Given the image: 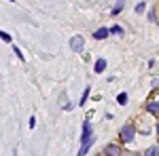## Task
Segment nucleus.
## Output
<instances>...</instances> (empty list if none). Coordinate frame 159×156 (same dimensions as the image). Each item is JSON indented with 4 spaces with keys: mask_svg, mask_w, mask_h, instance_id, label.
<instances>
[{
    "mask_svg": "<svg viewBox=\"0 0 159 156\" xmlns=\"http://www.w3.org/2000/svg\"><path fill=\"white\" fill-rule=\"evenodd\" d=\"M147 112L148 114H159V101H151L147 106Z\"/></svg>",
    "mask_w": 159,
    "mask_h": 156,
    "instance_id": "423d86ee",
    "label": "nucleus"
},
{
    "mask_svg": "<svg viewBox=\"0 0 159 156\" xmlns=\"http://www.w3.org/2000/svg\"><path fill=\"white\" fill-rule=\"evenodd\" d=\"M104 152H106L108 156H119V154H121V148H119V145H115V144H108Z\"/></svg>",
    "mask_w": 159,
    "mask_h": 156,
    "instance_id": "20e7f679",
    "label": "nucleus"
},
{
    "mask_svg": "<svg viewBox=\"0 0 159 156\" xmlns=\"http://www.w3.org/2000/svg\"><path fill=\"white\" fill-rule=\"evenodd\" d=\"M110 32H112V34H117V36H123V27H121V25H112V27H110Z\"/></svg>",
    "mask_w": 159,
    "mask_h": 156,
    "instance_id": "1a4fd4ad",
    "label": "nucleus"
},
{
    "mask_svg": "<svg viewBox=\"0 0 159 156\" xmlns=\"http://www.w3.org/2000/svg\"><path fill=\"white\" fill-rule=\"evenodd\" d=\"M13 51H15V55H17V57H19V59H21V61H25L24 53H21V51H19V48H17V47H13Z\"/></svg>",
    "mask_w": 159,
    "mask_h": 156,
    "instance_id": "ddd939ff",
    "label": "nucleus"
},
{
    "mask_svg": "<svg viewBox=\"0 0 159 156\" xmlns=\"http://www.w3.org/2000/svg\"><path fill=\"white\" fill-rule=\"evenodd\" d=\"M108 34H110L108 27H100V30H96V32H93V38H96V40H104Z\"/></svg>",
    "mask_w": 159,
    "mask_h": 156,
    "instance_id": "7ed1b4c3",
    "label": "nucleus"
},
{
    "mask_svg": "<svg viewBox=\"0 0 159 156\" xmlns=\"http://www.w3.org/2000/svg\"><path fill=\"white\" fill-rule=\"evenodd\" d=\"M144 156H159V148H148L144 152Z\"/></svg>",
    "mask_w": 159,
    "mask_h": 156,
    "instance_id": "9d476101",
    "label": "nucleus"
},
{
    "mask_svg": "<svg viewBox=\"0 0 159 156\" xmlns=\"http://www.w3.org/2000/svg\"><path fill=\"white\" fill-rule=\"evenodd\" d=\"M104 70H106V59H98V61H96V72L102 74Z\"/></svg>",
    "mask_w": 159,
    "mask_h": 156,
    "instance_id": "0eeeda50",
    "label": "nucleus"
},
{
    "mask_svg": "<svg viewBox=\"0 0 159 156\" xmlns=\"http://www.w3.org/2000/svg\"><path fill=\"white\" fill-rule=\"evenodd\" d=\"M87 97H89V86H85V91H83V97H81V106H85V101H87Z\"/></svg>",
    "mask_w": 159,
    "mask_h": 156,
    "instance_id": "9b49d317",
    "label": "nucleus"
},
{
    "mask_svg": "<svg viewBox=\"0 0 159 156\" xmlns=\"http://www.w3.org/2000/svg\"><path fill=\"white\" fill-rule=\"evenodd\" d=\"M117 101H119L121 106H125V103H127V93H119V95H117Z\"/></svg>",
    "mask_w": 159,
    "mask_h": 156,
    "instance_id": "6e6552de",
    "label": "nucleus"
},
{
    "mask_svg": "<svg viewBox=\"0 0 159 156\" xmlns=\"http://www.w3.org/2000/svg\"><path fill=\"white\" fill-rule=\"evenodd\" d=\"M83 47H85V38L83 36H72L70 38V48H72V51H83Z\"/></svg>",
    "mask_w": 159,
    "mask_h": 156,
    "instance_id": "f257e3e1",
    "label": "nucleus"
},
{
    "mask_svg": "<svg viewBox=\"0 0 159 156\" xmlns=\"http://www.w3.org/2000/svg\"><path fill=\"white\" fill-rule=\"evenodd\" d=\"M100 156H108V154H106V152H104V154H100Z\"/></svg>",
    "mask_w": 159,
    "mask_h": 156,
    "instance_id": "2eb2a0df",
    "label": "nucleus"
},
{
    "mask_svg": "<svg viewBox=\"0 0 159 156\" xmlns=\"http://www.w3.org/2000/svg\"><path fill=\"white\" fill-rule=\"evenodd\" d=\"M144 11V2H138V4H136V13H142Z\"/></svg>",
    "mask_w": 159,
    "mask_h": 156,
    "instance_id": "4468645a",
    "label": "nucleus"
},
{
    "mask_svg": "<svg viewBox=\"0 0 159 156\" xmlns=\"http://www.w3.org/2000/svg\"><path fill=\"white\" fill-rule=\"evenodd\" d=\"M9 2H13V0H9Z\"/></svg>",
    "mask_w": 159,
    "mask_h": 156,
    "instance_id": "f3484780",
    "label": "nucleus"
},
{
    "mask_svg": "<svg viewBox=\"0 0 159 156\" xmlns=\"http://www.w3.org/2000/svg\"><path fill=\"white\" fill-rule=\"evenodd\" d=\"M123 4H125V0H117V4L112 6V11H110V15H112V17H117V15H119V13L123 11Z\"/></svg>",
    "mask_w": 159,
    "mask_h": 156,
    "instance_id": "39448f33",
    "label": "nucleus"
},
{
    "mask_svg": "<svg viewBox=\"0 0 159 156\" xmlns=\"http://www.w3.org/2000/svg\"><path fill=\"white\" fill-rule=\"evenodd\" d=\"M0 38H2V42H7V44H9V42H11V40H13V38L9 36L7 32H2V34H0Z\"/></svg>",
    "mask_w": 159,
    "mask_h": 156,
    "instance_id": "f8f14e48",
    "label": "nucleus"
},
{
    "mask_svg": "<svg viewBox=\"0 0 159 156\" xmlns=\"http://www.w3.org/2000/svg\"><path fill=\"white\" fill-rule=\"evenodd\" d=\"M157 133H159V122H157Z\"/></svg>",
    "mask_w": 159,
    "mask_h": 156,
    "instance_id": "dca6fc26",
    "label": "nucleus"
},
{
    "mask_svg": "<svg viewBox=\"0 0 159 156\" xmlns=\"http://www.w3.org/2000/svg\"><path fill=\"white\" fill-rule=\"evenodd\" d=\"M121 139L123 141H132V139H134V127H132V124H125L121 129Z\"/></svg>",
    "mask_w": 159,
    "mask_h": 156,
    "instance_id": "f03ea898",
    "label": "nucleus"
}]
</instances>
